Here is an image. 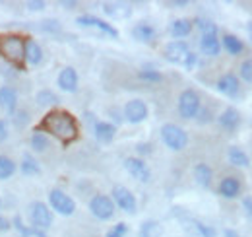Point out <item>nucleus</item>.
Here are the masks:
<instances>
[{"mask_svg":"<svg viewBox=\"0 0 252 237\" xmlns=\"http://www.w3.org/2000/svg\"><path fill=\"white\" fill-rule=\"evenodd\" d=\"M63 6H66V8H74V6H76V2H68V0H63Z\"/></svg>","mask_w":252,"mask_h":237,"instance_id":"obj_45","label":"nucleus"},{"mask_svg":"<svg viewBox=\"0 0 252 237\" xmlns=\"http://www.w3.org/2000/svg\"><path fill=\"white\" fill-rule=\"evenodd\" d=\"M225 237H239L233 230H225Z\"/></svg>","mask_w":252,"mask_h":237,"instance_id":"obj_46","label":"nucleus"},{"mask_svg":"<svg viewBox=\"0 0 252 237\" xmlns=\"http://www.w3.org/2000/svg\"><path fill=\"white\" fill-rule=\"evenodd\" d=\"M142 80H146V82H161V72L158 70H140V74H138Z\"/></svg>","mask_w":252,"mask_h":237,"instance_id":"obj_33","label":"nucleus"},{"mask_svg":"<svg viewBox=\"0 0 252 237\" xmlns=\"http://www.w3.org/2000/svg\"><path fill=\"white\" fill-rule=\"evenodd\" d=\"M90 210L97 220H111L115 214V202L105 195H97L90 202Z\"/></svg>","mask_w":252,"mask_h":237,"instance_id":"obj_9","label":"nucleus"},{"mask_svg":"<svg viewBox=\"0 0 252 237\" xmlns=\"http://www.w3.org/2000/svg\"><path fill=\"white\" fill-rule=\"evenodd\" d=\"M113 198H115V202H117V206L123 208L125 212L128 214H132V212H136V197L126 189L123 185H117L115 189H113Z\"/></svg>","mask_w":252,"mask_h":237,"instance_id":"obj_11","label":"nucleus"},{"mask_svg":"<svg viewBox=\"0 0 252 237\" xmlns=\"http://www.w3.org/2000/svg\"><path fill=\"white\" fill-rule=\"evenodd\" d=\"M14 222H16V226H18L20 234H22L24 237H45L43 234H41V230H35V228H33V230H28V228H24V226H22V222H20V218H16Z\"/></svg>","mask_w":252,"mask_h":237,"instance_id":"obj_34","label":"nucleus"},{"mask_svg":"<svg viewBox=\"0 0 252 237\" xmlns=\"http://www.w3.org/2000/svg\"><path fill=\"white\" fill-rule=\"evenodd\" d=\"M22 173H24V175H39V173H41L39 163L33 159L30 154H26L24 159H22Z\"/></svg>","mask_w":252,"mask_h":237,"instance_id":"obj_29","label":"nucleus"},{"mask_svg":"<svg viewBox=\"0 0 252 237\" xmlns=\"http://www.w3.org/2000/svg\"><path fill=\"white\" fill-rule=\"evenodd\" d=\"M194 226H196L198 234L202 237H216V230H214V228H210V226H206V224H200V222H196Z\"/></svg>","mask_w":252,"mask_h":237,"instance_id":"obj_36","label":"nucleus"},{"mask_svg":"<svg viewBox=\"0 0 252 237\" xmlns=\"http://www.w3.org/2000/svg\"><path fill=\"white\" fill-rule=\"evenodd\" d=\"M190 31H192V22L187 20V18L175 20L173 26H171V33H173V37H177V41L183 39V37H187V35H190Z\"/></svg>","mask_w":252,"mask_h":237,"instance_id":"obj_23","label":"nucleus"},{"mask_svg":"<svg viewBox=\"0 0 252 237\" xmlns=\"http://www.w3.org/2000/svg\"><path fill=\"white\" fill-rule=\"evenodd\" d=\"M196 26L200 28L202 35H218V28L210 20H196Z\"/></svg>","mask_w":252,"mask_h":237,"instance_id":"obj_32","label":"nucleus"},{"mask_svg":"<svg viewBox=\"0 0 252 237\" xmlns=\"http://www.w3.org/2000/svg\"><path fill=\"white\" fill-rule=\"evenodd\" d=\"M41 130L51 132L64 144H70L78 138V122L66 111H51L41 122Z\"/></svg>","mask_w":252,"mask_h":237,"instance_id":"obj_1","label":"nucleus"},{"mask_svg":"<svg viewBox=\"0 0 252 237\" xmlns=\"http://www.w3.org/2000/svg\"><path fill=\"white\" fill-rule=\"evenodd\" d=\"M28 120H30L28 111H18V113H14V122H16V126H18V128L26 126V124H28Z\"/></svg>","mask_w":252,"mask_h":237,"instance_id":"obj_37","label":"nucleus"},{"mask_svg":"<svg viewBox=\"0 0 252 237\" xmlns=\"http://www.w3.org/2000/svg\"><path fill=\"white\" fill-rule=\"evenodd\" d=\"M30 220L35 226V230H47L53 224V214L47 204L43 202H33L30 206Z\"/></svg>","mask_w":252,"mask_h":237,"instance_id":"obj_7","label":"nucleus"},{"mask_svg":"<svg viewBox=\"0 0 252 237\" xmlns=\"http://www.w3.org/2000/svg\"><path fill=\"white\" fill-rule=\"evenodd\" d=\"M194 179H196V183H198L200 187L208 189V187L212 185V169H210L206 163H198V165L194 167Z\"/></svg>","mask_w":252,"mask_h":237,"instance_id":"obj_22","label":"nucleus"},{"mask_svg":"<svg viewBox=\"0 0 252 237\" xmlns=\"http://www.w3.org/2000/svg\"><path fill=\"white\" fill-rule=\"evenodd\" d=\"M241 76L245 82H251L252 84V59H247L241 64Z\"/></svg>","mask_w":252,"mask_h":237,"instance_id":"obj_35","label":"nucleus"},{"mask_svg":"<svg viewBox=\"0 0 252 237\" xmlns=\"http://www.w3.org/2000/svg\"><path fill=\"white\" fill-rule=\"evenodd\" d=\"M245 208H247V212L252 216V197H249V198H245Z\"/></svg>","mask_w":252,"mask_h":237,"instance_id":"obj_44","label":"nucleus"},{"mask_svg":"<svg viewBox=\"0 0 252 237\" xmlns=\"http://www.w3.org/2000/svg\"><path fill=\"white\" fill-rule=\"evenodd\" d=\"M220 193L225 198H237L241 193V183L235 177H225L220 183Z\"/></svg>","mask_w":252,"mask_h":237,"instance_id":"obj_19","label":"nucleus"},{"mask_svg":"<svg viewBox=\"0 0 252 237\" xmlns=\"http://www.w3.org/2000/svg\"><path fill=\"white\" fill-rule=\"evenodd\" d=\"M229 161H231L233 165H239V167H247V165L251 163L249 156L241 148H237V146H233V148L229 150Z\"/></svg>","mask_w":252,"mask_h":237,"instance_id":"obj_27","label":"nucleus"},{"mask_svg":"<svg viewBox=\"0 0 252 237\" xmlns=\"http://www.w3.org/2000/svg\"><path fill=\"white\" fill-rule=\"evenodd\" d=\"M24 47L26 41L20 35H2L0 37V55L8 62L20 66L24 62Z\"/></svg>","mask_w":252,"mask_h":237,"instance_id":"obj_2","label":"nucleus"},{"mask_svg":"<svg viewBox=\"0 0 252 237\" xmlns=\"http://www.w3.org/2000/svg\"><path fill=\"white\" fill-rule=\"evenodd\" d=\"M28 6H30V10L37 12V10H43L45 8V2L43 0H32V2H28Z\"/></svg>","mask_w":252,"mask_h":237,"instance_id":"obj_40","label":"nucleus"},{"mask_svg":"<svg viewBox=\"0 0 252 237\" xmlns=\"http://www.w3.org/2000/svg\"><path fill=\"white\" fill-rule=\"evenodd\" d=\"M49 204L55 212H59L61 216H72L76 210V202L59 189H53L49 193Z\"/></svg>","mask_w":252,"mask_h":237,"instance_id":"obj_6","label":"nucleus"},{"mask_svg":"<svg viewBox=\"0 0 252 237\" xmlns=\"http://www.w3.org/2000/svg\"><path fill=\"white\" fill-rule=\"evenodd\" d=\"M161 138H163V142H165L167 148L175 150V152L183 150L187 146V142H189L187 132L181 126L173 124V122H167V124L161 126Z\"/></svg>","mask_w":252,"mask_h":237,"instance_id":"obj_4","label":"nucleus"},{"mask_svg":"<svg viewBox=\"0 0 252 237\" xmlns=\"http://www.w3.org/2000/svg\"><path fill=\"white\" fill-rule=\"evenodd\" d=\"M115 132H117V128L111 122H97L95 124V138L103 144H109L115 138Z\"/></svg>","mask_w":252,"mask_h":237,"instance_id":"obj_21","label":"nucleus"},{"mask_svg":"<svg viewBox=\"0 0 252 237\" xmlns=\"http://www.w3.org/2000/svg\"><path fill=\"white\" fill-rule=\"evenodd\" d=\"M8 230H10V222L0 216V232H8Z\"/></svg>","mask_w":252,"mask_h":237,"instance_id":"obj_42","label":"nucleus"},{"mask_svg":"<svg viewBox=\"0 0 252 237\" xmlns=\"http://www.w3.org/2000/svg\"><path fill=\"white\" fill-rule=\"evenodd\" d=\"M51 146V140H49V136L43 132V130H35L32 136V148L35 152H39V154H43V152H47V148Z\"/></svg>","mask_w":252,"mask_h":237,"instance_id":"obj_25","label":"nucleus"},{"mask_svg":"<svg viewBox=\"0 0 252 237\" xmlns=\"http://www.w3.org/2000/svg\"><path fill=\"white\" fill-rule=\"evenodd\" d=\"M165 59L173 64H183L187 70H190L196 64V55L190 53L189 45L185 41H173L165 47Z\"/></svg>","mask_w":252,"mask_h":237,"instance_id":"obj_3","label":"nucleus"},{"mask_svg":"<svg viewBox=\"0 0 252 237\" xmlns=\"http://www.w3.org/2000/svg\"><path fill=\"white\" fill-rule=\"evenodd\" d=\"M76 24H78L80 28L95 30V31H99V33H103V35H109V37H113V39L119 37V31L115 30L111 24H107V22L95 18V16H80V18L76 20Z\"/></svg>","mask_w":252,"mask_h":237,"instance_id":"obj_8","label":"nucleus"},{"mask_svg":"<svg viewBox=\"0 0 252 237\" xmlns=\"http://www.w3.org/2000/svg\"><path fill=\"white\" fill-rule=\"evenodd\" d=\"M200 111V97L194 89H185L179 97V113L183 118H192Z\"/></svg>","mask_w":252,"mask_h":237,"instance_id":"obj_5","label":"nucleus"},{"mask_svg":"<svg viewBox=\"0 0 252 237\" xmlns=\"http://www.w3.org/2000/svg\"><path fill=\"white\" fill-rule=\"evenodd\" d=\"M103 12L111 18L123 20V18H128L132 14V8L128 4H123V2H107V4H103Z\"/></svg>","mask_w":252,"mask_h":237,"instance_id":"obj_17","label":"nucleus"},{"mask_svg":"<svg viewBox=\"0 0 252 237\" xmlns=\"http://www.w3.org/2000/svg\"><path fill=\"white\" fill-rule=\"evenodd\" d=\"M132 35H134L138 41H142V43H150V41H154L156 31H154L152 26H148V24H138V26L132 30Z\"/></svg>","mask_w":252,"mask_h":237,"instance_id":"obj_24","label":"nucleus"},{"mask_svg":"<svg viewBox=\"0 0 252 237\" xmlns=\"http://www.w3.org/2000/svg\"><path fill=\"white\" fill-rule=\"evenodd\" d=\"M14 171H16V163L8 156H0V181L14 175Z\"/></svg>","mask_w":252,"mask_h":237,"instance_id":"obj_30","label":"nucleus"},{"mask_svg":"<svg viewBox=\"0 0 252 237\" xmlns=\"http://www.w3.org/2000/svg\"><path fill=\"white\" fill-rule=\"evenodd\" d=\"M16 105H18V93H16V89L10 88V86L0 88V107L6 113L14 115L16 113Z\"/></svg>","mask_w":252,"mask_h":237,"instance_id":"obj_14","label":"nucleus"},{"mask_svg":"<svg viewBox=\"0 0 252 237\" xmlns=\"http://www.w3.org/2000/svg\"><path fill=\"white\" fill-rule=\"evenodd\" d=\"M125 117H126V120L132 122V124H138V122L146 120V117H148V105H146L142 99H132V101H128L125 107Z\"/></svg>","mask_w":252,"mask_h":237,"instance_id":"obj_10","label":"nucleus"},{"mask_svg":"<svg viewBox=\"0 0 252 237\" xmlns=\"http://www.w3.org/2000/svg\"><path fill=\"white\" fill-rule=\"evenodd\" d=\"M200 49H202V53L208 55V57H218L221 49L220 41H218V35H202Z\"/></svg>","mask_w":252,"mask_h":237,"instance_id":"obj_18","label":"nucleus"},{"mask_svg":"<svg viewBox=\"0 0 252 237\" xmlns=\"http://www.w3.org/2000/svg\"><path fill=\"white\" fill-rule=\"evenodd\" d=\"M126 234V224H117L109 234H107V237H125Z\"/></svg>","mask_w":252,"mask_h":237,"instance_id":"obj_38","label":"nucleus"},{"mask_svg":"<svg viewBox=\"0 0 252 237\" xmlns=\"http://www.w3.org/2000/svg\"><path fill=\"white\" fill-rule=\"evenodd\" d=\"M218 89L227 97H235L239 93V78L235 74H223L218 80Z\"/></svg>","mask_w":252,"mask_h":237,"instance_id":"obj_15","label":"nucleus"},{"mask_svg":"<svg viewBox=\"0 0 252 237\" xmlns=\"http://www.w3.org/2000/svg\"><path fill=\"white\" fill-rule=\"evenodd\" d=\"M220 124L225 130H235V128L241 124V115H239V111L233 109V107L225 109L220 117Z\"/></svg>","mask_w":252,"mask_h":237,"instance_id":"obj_20","label":"nucleus"},{"mask_svg":"<svg viewBox=\"0 0 252 237\" xmlns=\"http://www.w3.org/2000/svg\"><path fill=\"white\" fill-rule=\"evenodd\" d=\"M140 234H142V237H159L161 236V226L154 220H148V222H144Z\"/></svg>","mask_w":252,"mask_h":237,"instance_id":"obj_31","label":"nucleus"},{"mask_svg":"<svg viewBox=\"0 0 252 237\" xmlns=\"http://www.w3.org/2000/svg\"><path fill=\"white\" fill-rule=\"evenodd\" d=\"M125 167H126V171L134 179H138V181H142V183H148V181H150V175H152V173H150L148 165H146L142 159H138V158H126Z\"/></svg>","mask_w":252,"mask_h":237,"instance_id":"obj_12","label":"nucleus"},{"mask_svg":"<svg viewBox=\"0 0 252 237\" xmlns=\"http://www.w3.org/2000/svg\"><path fill=\"white\" fill-rule=\"evenodd\" d=\"M41 30H45V31H59V30H61V26H59V22H57V20H45V22L41 24Z\"/></svg>","mask_w":252,"mask_h":237,"instance_id":"obj_39","label":"nucleus"},{"mask_svg":"<svg viewBox=\"0 0 252 237\" xmlns=\"http://www.w3.org/2000/svg\"><path fill=\"white\" fill-rule=\"evenodd\" d=\"M223 47H225V51H227L229 55H239V53H243V49H245L243 41H241L239 37H235V35H225V37H223Z\"/></svg>","mask_w":252,"mask_h":237,"instance_id":"obj_26","label":"nucleus"},{"mask_svg":"<svg viewBox=\"0 0 252 237\" xmlns=\"http://www.w3.org/2000/svg\"><path fill=\"white\" fill-rule=\"evenodd\" d=\"M35 99H37V105H39V107H53V105H57V101H59V97H57L53 91H49V89H41V91L35 95Z\"/></svg>","mask_w":252,"mask_h":237,"instance_id":"obj_28","label":"nucleus"},{"mask_svg":"<svg viewBox=\"0 0 252 237\" xmlns=\"http://www.w3.org/2000/svg\"><path fill=\"white\" fill-rule=\"evenodd\" d=\"M8 138V128H6V124L0 120V142H4Z\"/></svg>","mask_w":252,"mask_h":237,"instance_id":"obj_41","label":"nucleus"},{"mask_svg":"<svg viewBox=\"0 0 252 237\" xmlns=\"http://www.w3.org/2000/svg\"><path fill=\"white\" fill-rule=\"evenodd\" d=\"M24 60L32 66H37L41 60H43V49L39 47V43H35L33 39L26 41V47H24Z\"/></svg>","mask_w":252,"mask_h":237,"instance_id":"obj_16","label":"nucleus"},{"mask_svg":"<svg viewBox=\"0 0 252 237\" xmlns=\"http://www.w3.org/2000/svg\"><path fill=\"white\" fill-rule=\"evenodd\" d=\"M152 146H150V144H140V146H138V152H140V154H150V152H152Z\"/></svg>","mask_w":252,"mask_h":237,"instance_id":"obj_43","label":"nucleus"},{"mask_svg":"<svg viewBox=\"0 0 252 237\" xmlns=\"http://www.w3.org/2000/svg\"><path fill=\"white\" fill-rule=\"evenodd\" d=\"M59 88L68 93H74L78 89V72L72 66H66L59 74Z\"/></svg>","mask_w":252,"mask_h":237,"instance_id":"obj_13","label":"nucleus"}]
</instances>
